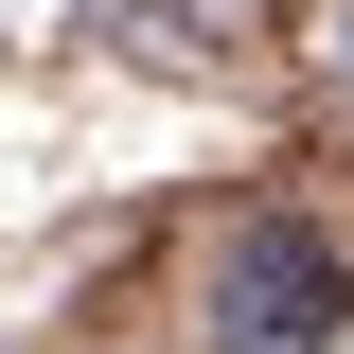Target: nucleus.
I'll return each instance as SVG.
<instances>
[{
	"label": "nucleus",
	"mask_w": 354,
	"mask_h": 354,
	"mask_svg": "<svg viewBox=\"0 0 354 354\" xmlns=\"http://www.w3.org/2000/svg\"><path fill=\"white\" fill-rule=\"evenodd\" d=\"M337 230H301V213H248V230H213V266H195V337L213 354H319L337 337Z\"/></svg>",
	"instance_id": "f257e3e1"
}]
</instances>
